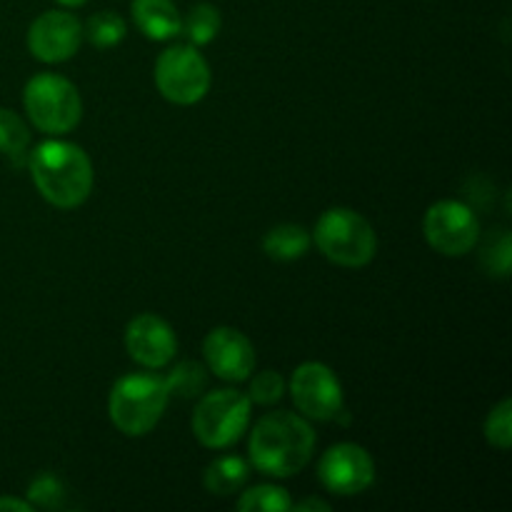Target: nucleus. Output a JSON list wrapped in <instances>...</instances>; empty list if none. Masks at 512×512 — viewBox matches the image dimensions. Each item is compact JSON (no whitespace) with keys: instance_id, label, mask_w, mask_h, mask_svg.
<instances>
[{"instance_id":"obj_24","label":"nucleus","mask_w":512,"mask_h":512,"mask_svg":"<svg viewBox=\"0 0 512 512\" xmlns=\"http://www.w3.org/2000/svg\"><path fill=\"white\" fill-rule=\"evenodd\" d=\"M485 440H488L493 448L508 450L512 443V403L510 398H503L485 418Z\"/></svg>"},{"instance_id":"obj_12","label":"nucleus","mask_w":512,"mask_h":512,"mask_svg":"<svg viewBox=\"0 0 512 512\" xmlns=\"http://www.w3.org/2000/svg\"><path fill=\"white\" fill-rule=\"evenodd\" d=\"M125 350L138 365L148 370L168 368L178 353L175 330L160 315L143 313L125 328Z\"/></svg>"},{"instance_id":"obj_27","label":"nucleus","mask_w":512,"mask_h":512,"mask_svg":"<svg viewBox=\"0 0 512 512\" xmlns=\"http://www.w3.org/2000/svg\"><path fill=\"white\" fill-rule=\"evenodd\" d=\"M0 510H15V512H30L33 505L28 500H18V498H0Z\"/></svg>"},{"instance_id":"obj_15","label":"nucleus","mask_w":512,"mask_h":512,"mask_svg":"<svg viewBox=\"0 0 512 512\" xmlns=\"http://www.w3.org/2000/svg\"><path fill=\"white\" fill-rule=\"evenodd\" d=\"M313 245V235L298 223H280L270 228L263 238V250L268 258L280 263H293L300 260Z\"/></svg>"},{"instance_id":"obj_13","label":"nucleus","mask_w":512,"mask_h":512,"mask_svg":"<svg viewBox=\"0 0 512 512\" xmlns=\"http://www.w3.org/2000/svg\"><path fill=\"white\" fill-rule=\"evenodd\" d=\"M203 355L208 370L228 383H243L255 370V348L240 330L215 328L205 335Z\"/></svg>"},{"instance_id":"obj_23","label":"nucleus","mask_w":512,"mask_h":512,"mask_svg":"<svg viewBox=\"0 0 512 512\" xmlns=\"http://www.w3.org/2000/svg\"><path fill=\"white\" fill-rule=\"evenodd\" d=\"M65 498H68V490L55 473H40L28 485V503L33 508L60 510L65 505Z\"/></svg>"},{"instance_id":"obj_8","label":"nucleus","mask_w":512,"mask_h":512,"mask_svg":"<svg viewBox=\"0 0 512 512\" xmlns=\"http://www.w3.org/2000/svg\"><path fill=\"white\" fill-rule=\"evenodd\" d=\"M290 395L298 413L315 423H330L345 413V395L338 375L318 360H308L295 368Z\"/></svg>"},{"instance_id":"obj_11","label":"nucleus","mask_w":512,"mask_h":512,"mask_svg":"<svg viewBox=\"0 0 512 512\" xmlns=\"http://www.w3.org/2000/svg\"><path fill=\"white\" fill-rule=\"evenodd\" d=\"M83 43V25L68 10H45L30 23L28 50L40 63H65Z\"/></svg>"},{"instance_id":"obj_14","label":"nucleus","mask_w":512,"mask_h":512,"mask_svg":"<svg viewBox=\"0 0 512 512\" xmlns=\"http://www.w3.org/2000/svg\"><path fill=\"white\" fill-rule=\"evenodd\" d=\"M135 25L148 40H173L180 35V18L178 8L173 0H133L130 3Z\"/></svg>"},{"instance_id":"obj_9","label":"nucleus","mask_w":512,"mask_h":512,"mask_svg":"<svg viewBox=\"0 0 512 512\" xmlns=\"http://www.w3.org/2000/svg\"><path fill=\"white\" fill-rule=\"evenodd\" d=\"M423 233L435 253L445 258H463L478 245L480 220L473 208L460 200H438L425 213Z\"/></svg>"},{"instance_id":"obj_6","label":"nucleus","mask_w":512,"mask_h":512,"mask_svg":"<svg viewBox=\"0 0 512 512\" xmlns=\"http://www.w3.org/2000/svg\"><path fill=\"white\" fill-rule=\"evenodd\" d=\"M253 403L240 390L223 388L205 393L193 413V435L210 450H225L238 443L250 425Z\"/></svg>"},{"instance_id":"obj_1","label":"nucleus","mask_w":512,"mask_h":512,"mask_svg":"<svg viewBox=\"0 0 512 512\" xmlns=\"http://www.w3.org/2000/svg\"><path fill=\"white\" fill-rule=\"evenodd\" d=\"M30 178L53 208H80L93 193L95 173L88 153L70 140H45L28 153Z\"/></svg>"},{"instance_id":"obj_3","label":"nucleus","mask_w":512,"mask_h":512,"mask_svg":"<svg viewBox=\"0 0 512 512\" xmlns=\"http://www.w3.org/2000/svg\"><path fill=\"white\" fill-rule=\"evenodd\" d=\"M170 403L163 375L130 373L115 380L108 395L110 423L128 438H143L163 418Z\"/></svg>"},{"instance_id":"obj_18","label":"nucleus","mask_w":512,"mask_h":512,"mask_svg":"<svg viewBox=\"0 0 512 512\" xmlns=\"http://www.w3.org/2000/svg\"><path fill=\"white\" fill-rule=\"evenodd\" d=\"M220 10L213 3H198L188 10L180 25V35H185L190 45L203 48V45L213 43L220 33Z\"/></svg>"},{"instance_id":"obj_20","label":"nucleus","mask_w":512,"mask_h":512,"mask_svg":"<svg viewBox=\"0 0 512 512\" xmlns=\"http://www.w3.org/2000/svg\"><path fill=\"white\" fill-rule=\"evenodd\" d=\"M125 33H128V25L113 10H100V13L90 15L88 23L83 25V38H88V43L98 50H108L123 43Z\"/></svg>"},{"instance_id":"obj_26","label":"nucleus","mask_w":512,"mask_h":512,"mask_svg":"<svg viewBox=\"0 0 512 512\" xmlns=\"http://www.w3.org/2000/svg\"><path fill=\"white\" fill-rule=\"evenodd\" d=\"M293 510H300V512H310V510L328 512L330 505L325 503V500H318V498H305L303 503H293Z\"/></svg>"},{"instance_id":"obj_4","label":"nucleus","mask_w":512,"mask_h":512,"mask_svg":"<svg viewBox=\"0 0 512 512\" xmlns=\"http://www.w3.org/2000/svg\"><path fill=\"white\" fill-rule=\"evenodd\" d=\"M313 243L340 268H365L378 253V235L368 218L350 208H330L318 218Z\"/></svg>"},{"instance_id":"obj_10","label":"nucleus","mask_w":512,"mask_h":512,"mask_svg":"<svg viewBox=\"0 0 512 512\" xmlns=\"http://www.w3.org/2000/svg\"><path fill=\"white\" fill-rule=\"evenodd\" d=\"M318 478L335 495H360L375 483V460L358 443H338L323 453Z\"/></svg>"},{"instance_id":"obj_19","label":"nucleus","mask_w":512,"mask_h":512,"mask_svg":"<svg viewBox=\"0 0 512 512\" xmlns=\"http://www.w3.org/2000/svg\"><path fill=\"white\" fill-rule=\"evenodd\" d=\"M30 130L18 113L8 108H0V155L13 160L15 165H23L28 160Z\"/></svg>"},{"instance_id":"obj_22","label":"nucleus","mask_w":512,"mask_h":512,"mask_svg":"<svg viewBox=\"0 0 512 512\" xmlns=\"http://www.w3.org/2000/svg\"><path fill=\"white\" fill-rule=\"evenodd\" d=\"M480 260H483V268L490 275H495V278H508L512 263V240L508 230L500 228L488 235V240L483 245V253H480Z\"/></svg>"},{"instance_id":"obj_5","label":"nucleus","mask_w":512,"mask_h":512,"mask_svg":"<svg viewBox=\"0 0 512 512\" xmlns=\"http://www.w3.org/2000/svg\"><path fill=\"white\" fill-rule=\"evenodd\" d=\"M23 105L30 123L45 135H65L78 128L83 100L73 80L58 73H38L25 83Z\"/></svg>"},{"instance_id":"obj_2","label":"nucleus","mask_w":512,"mask_h":512,"mask_svg":"<svg viewBox=\"0 0 512 512\" xmlns=\"http://www.w3.org/2000/svg\"><path fill=\"white\" fill-rule=\"evenodd\" d=\"M315 433L308 418L288 410L268 413L253 425L248 440L250 463L268 478H293L310 463Z\"/></svg>"},{"instance_id":"obj_17","label":"nucleus","mask_w":512,"mask_h":512,"mask_svg":"<svg viewBox=\"0 0 512 512\" xmlns=\"http://www.w3.org/2000/svg\"><path fill=\"white\" fill-rule=\"evenodd\" d=\"M163 383L168 388L170 398H200L205 393V385H208V370L200 363H195V360H183V363H175L163 375Z\"/></svg>"},{"instance_id":"obj_28","label":"nucleus","mask_w":512,"mask_h":512,"mask_svg":"<svg viewBox=\"0 0 512 512\" xmlns=\"http://www.w3.org/2000/svg\"><path fill=\"white\" fill-rule=\"evenodd\" d=\"M60 5H65V8H80V5H85L88 0H58Z\"/></svg>"},{"instance_id":"obj_21","label":"nucleus","mask_w":512,"mask_h":512,"mask_svg":"<svg viewBox=\"0 0 512 512\" xmlns=\"http://www.w3.org/2000/svg\"><path fill=\"white\" fill-rule=\"evenodd\" d=\"M238 510L243 512H285L293 510V498L280 485H255L248 488L238 500Z\"/></svg>"},{"instance_id":"obj_16","label":"nucleus","mask_w":512,"mask_h":512,"mask_svg":"<svg viewBox=\"0 0 512 512\" xmlns=\"http://www.w3.org/2000/svg\"><path fill=\"white\" fill-rule=\"evenodd\" d=\"M248 475V460L238 458V455H220V458H215L213 463L205 468L203 485L208 493L225 498V495L238 493V490L248 483Z\"/></svg>"},{"instance_id":"obj_7","label":"nucleus","mask_w":512,"mask_h":512,"mask_svg":"<svg viewBox=\"0 0 512 512\" xmlns=\"http://www.w3.org/2000/svg\"><path fill=\"white\" fill-rule=\"evenodd\" d=\"M158 93L173 105H195L210 90V65L190 43L170 45L155 60Z\"/></svg>"},{"instance_id":"obj_25","label":"nucleus","mask_w":512,"mask_h":512,"mask_svg":"<svg viewBox=\"0 0 512 512\" xmlns=\"http://www.w3.org/2000/svg\"><path fill=\"white\" fill-rule=\"evenodd\" d=\"M285 380L278 370H263L250 380L248 400L255 405H273L283 398Z\"/></svg>"}]
</instances>
